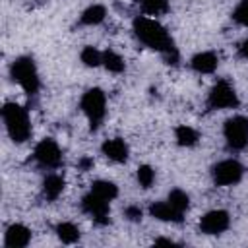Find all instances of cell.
<instances>
[{"mask_svg": "<svg viewBox=\"0 0 248 248\" xmlns=\"http://www.w3.org/2000/svg\"><path fill=\"white\" fill-rule=\"evenodd\" d=\"M132 29L134 35L149 48L161 52L167 60V64H176L178 62V50L174 46L172 37L169 35V31L153 17H145V16H138L132 21Z\"/></svg>", "mask_w": 248, "mask_h": 248, "instance_id": "6da1fadb", "label": "cell"}, {"mask_svg": "<svg viewBox=\"0 0 248 248\" xmlns=\"http://www.w3.org/2000/svg\"><path fill=\"white\" fill-rule=\"evenodd\" d=\"M2 120L6 126V132L10 136V140L14 143H23L31 138V122H29V114L27 108H23L21 105L8 101L2 107Z\"/></svg>", "mask_w": 248, "mask_h": 248, "instance_id": "7a4b0ae2", "label": "cell"}, {"mask_svg": "<svg viewBox=\"0 0 248 248\" xmlns=\"http://www.w3.org/2000/svg\"><path fill=\"white\" fill-rule=\"evenodd\" d=\"M10 76L29 97L37 95L41 81H39V72H37L35 60L31 56H17L10 66Z\"/></svg>", "mask_w": 248, "mask_h": 248, "instance_id": "3957f363", "label": "cell"}, {"mask_svg": "<svg viewBox=\"0 0 248 248\" xmlns=\"http://www.w3.org/2000/svg\"><path fill=\"white\" fill-rule=\"evenodd\" d=\"M83 114L87 116L89 120V128L95 132L99 130V126L103 124L105 120V114H107V97L103 93V89L99 87H91L83 93L81 97V103H79Z\"/></svg>", "mask_w": 248, "mask_h": 248, "instance_id": "277c9868", "label": "cell"}, {"mask_svg": "<svg viewBox=\"0 0 248 248\" xmlns=\"http://www.w3.org/2000/svg\"><path fill=\"white\" fill-rule=\"evenodd\" d=\"M223 136L231 151H242L248 145V118L242 114L227 118L223 126Z\"/></svg>", "mask_w": 248, "mask_h": 248, "instance_id": "5b68a950", "label": "cell"}, {"mask_svg": "<svg viewBox=\"0 0 248 248\" xmlns=\"http://www.w3.org/2000/svg\"><path fill=\"white\" fill-rule=\"evenodd\" d=\"M244 176V167L236 159H225L213 165L211 169V178L217 186H232L238 184Z\"/></svg>", "mask_w": 248, "mask_h": 248, "instance_id": "8992f818", "label": "cell"}, {"mask_svg": "<svg viewBox=\"0 0 248 248\" xmlns=\"http://www.w3.org/2000/svg\"><path fill=\"white\" fill-rule=\"evenodd\" d=\"M238 105H240V101H238L234 87L225 79H219L207 95L209 108H236Z\"/></svg>", "mask_w": 248, "mask_h": 248, "instance_id": "52a82bcc", "label": "cell"}, {"mask_svg": "<svg viewBox=\"0 0 248 248\" xmlns=\"http://www.w3.org/2000/svg\"><path fill=\"white\" fill-rule=\"evenodd\" d=\"M33 159L46 169H58L62 165V151L60 145L52 138H43L33 151Z\"/></svg>", "mask_w": 248, "mask_h": 248, "instance_id": "ba28073f", "label": "cell"}, {"mask_svg": "<svg viewBox=\"0 0 248 248\" xmlns=\"http://www.w3.org/2000/svg\"><path fill=\"white\" fill-rule=\"evenodd\" d=\"M81 209L97 223V225H107L108 223V215H110V205L108 200L97 196L95 192H89L81 198Z\"/></svg>", "mask_w": 248, "mask_h": 248, "instance_id": "9c48e42d", "label": "cell"}, {"mask_svg": "<svg viewBox=\"0 0 248 248\" xmlns=\"http://www.w3.org/2000/svg\"><path fill=\"white\" fill-rule=\"evenodd\" d=\"M231 217L225 209H211L200 219V231L203 234H221L229 229Z\"/></svg>", "mask_w": 248, "mask_h": 248, "instance_id": "30bf717a", "label": "cell"}, {"mask_svg": "<svg viewBox=\"0 0 248 248\" xmlns=\"http://www.w3.org/2000/svg\"><path fill=\"white\" fill-rule=\"evenodd\" d=\"M101 151H103V155L108 161H114V163H126L128 161V155H130V147H128V143L122 138L107 140L101 145Z\"/></svg>", "mask_w": 248, "mask_h": 248, "instance_id": "8fae6325", "label": "cell"}, {"mask_svg": "<svg viewBox=\"0 0 248 248\" xmlns=\"http://www.w3.org/2000/svg\"><path fill=\"white\" fill-rule=\"evenodd\" d=\"M31 242V231L21 225V223H14L6 229L4 234V244L8 248H25Z\"/></svg>", "mask_w": 248, "mask_h": 248, "instance_id": "7c38bea8", "label": "cell"}, {"mask_svg": "<svg viewBox=\"0 0 248 248\" xmlns=\"http://www.w3.org/2000/svg\"><path fill=\"white\" fill-rule=\"evenodd\" d=\"M219 66V58L215 52L211 50H203V52H198L190 58V68L198 74H213Z\"/></svg>", "mask_w": 248, "mask_h": 248, "instance_id": "4fadbf2b", "label": "cell"}, {"mask_svg": "<svg viewBox=\"0 0 248 248\" xmlns=\"http://www.w3.org/2000/svg\"><path fill=\"white\" fill-rule=\"evenodd\" d=\"M149 215L153 219L167 221V223H182V219H184V213L174 209L169 202H155V203H151L149 205Z\"/></svg>", "mask_w": 248, "mask_h": 248, "instance_id": "5bb4252c", "label": "cell"}, {"mask_svg": "<svg viewBox=\"0 0 248 248\" xmlns=\"http://www.w3.org/2000/svg\"><path fill=\"white\" fill-rule=\"evenodd\" d=\"M64 186H66L64 176H60L56 172L46 174L45 180H43V196H45V200H48V202L58 200L60 194L64 192Z\"/></svg>", "mask_w": 248, "mask_h": 248, "instance_id": "9a60e30c", "label": "cell"}, {"mask_svg": "<svg viewBox=\"0 0 248 248\" xmlns=\"http://www.w3.org/2000/svg\"><path fill=\"white\" fill-rule=\"evenodd\" d=\"M105 17H107L105 6H101V4H91L89 8H85V10L81 12L79 23H81V25H99V23L105 21Z\"/></svg>", "mask_w": 248, "mask_h": 248, "instance_id": "2e32d148", "label": "cell"}, {"mask_svg": "<svg viewBox=\"0 0 248 248\" xmlns=\"http://www.w3.org/2000/svg\"><path fill=\"white\" fill-rule=\"evenodd\" d=\"M174 140L180 147H194L200 140V134L192 128V126H186V124H180L176 126L174 130Z\"/></svg>", "mask_w": 248, "mask_h": 248, "instance_id": "e0dca14e", "label": "cell"}, {"mask_svg": "<svg viewBox=\"0 0 248 248\" xmlns=\"http://www.w3.org/2000/svg\"><path fill=\"white\" fill-rule=\"evenodd\" d=\"M56 236L64 244H74L79 240V229L70 221H62L56 225Z\"/></svg>", "mask_w": 248, "mask_h": 248, "instance_id": "ac0fdd59", "label": "cell"}, {"mask_svg": "<svg viewBox=\"0 0 248 248\" xmlns=\"http://www.w3.org/2000/svg\"><path fill=\"white\" fill-rule=\"evenodd\" d=\"M103 66H105L108 72H112V74H122V72L126 70L124 58H122L118 52L110 50V48L103 50Z\"/></svg>", "mask_w": 248, "mask_h": 248, "instance_id": "d6986e66", "label": "cell"}, {"mask_svg": "<svg viewBox=\"0 0 248 248\" xmlns=\"http://www.w3.org/2000/svg\"><path fill=\"white\" fill-rule=\"evenodd\" d=\"M91 192H95L97 196H101V198L110 202V200H114L118 196V186L114 182H110V180H95L91 184Z\"/></svg>", "mask_w": 248, "mask_h": 248, "instance_id": "ffe728a7", "label": "cell"}, {"mask_svg": "<svg viewBox=\"0 0 248 248\" xmlns=\"http://www.w3.org/2000/svg\"><path fill=\"white\" fill-rule=\"evenodd\" d=\"M140 8L147 16H163L169 12L167 0H140Z\"/></svg>", "mask_w": 248, "mask_h": 248, "instance_id": "44dd1931", "label": "cell"}, {"mask_svg": "<svg viewBox=\"0 0 248 248\" xmlns=\"http://www.w3.org/2000/svg\"><path fill=\"white\" fill-rule=\"evenodd\" d=\"M167 202L174 207V209H178L180 213H186L188 211V207H190V196L184 192V190H172L170 194H169V198H167Z\"/></svg>", "mask_w": 248, "mask_h": 248, "instance_id": "7402d4cb", "label": "cell"}, {"mask_svg": "<svg viewBox=\"0 0 248 248\" xmlns=\"http://www.w3.org/2000/svg\"><path fill=\"white\" fill-rule=\"evenodd\" d=\"M79 58H81V62H83L87 68H97V66L103 64V52L97 50L95 46H85V48L81 50Z\"/></svg>", "mask_w": 248, "mask_h": 248, "instance_id": "603a6c76", "label": "cell"}, {"mask_svg": "<svg viewBox=\"0 0 248 248\" xmlns=\"http://www.w3.org/2000/svg\"><path fill=\"white\" fill-rule=\"evenodd\" d=\"M136 176H138V182H140L141 188H151L153 182H155V170L149 165H140Z\"/></svg>", "mask_w": 248, "mask_h": 248, "instance_id": "cb8c5ba5", "label": "cell"}, {"mask_svg": "<svg viewBox=\"0 0 248 248\" xmlns=\"http://www.w3.org/2000/svg\"><path fill=\"white\" fill-rule=\"evenodd\" d=\"M232 21L238 25L248 27V0H240L232 10Z\"/></svg>", "mask_w": 248, "mask_h": 248, "instance_id": "d4e9b609", "label": "cell"}, {"mask_svg": "<svg viewBox=\"0 0 248 248\" xmlns=\"http://www.w3.org/2000/svg\"><path fill=\"white\" fill-rule=\"evenodd\" d=\"M124 215H126L130 221H141V209H140L138 205H130V207H126Z\"/></svg>", "mask_w": 248, "mask_h": 248, "instance_id": "484cf974", "label": "cell"}, {"mask_svg": "<svg viewBox=\"0 0 248 248\" xmlns=\"http://www.w3.org/2000/svg\"><path fill=\"white\" fill-rule=\"evenodd\" d=\"M78 167H79L81 170H89V169L93 167V159H91V157H81L79 163H78Z\"/></svg>", "mask_w": 248, "mask_h": 248, "instance_id": "4316f807", "label": "cell"}, {"mask_svg": "<svg viewBox=\"0 0 248 248\" xmlns=\"http://www.w3.org/2000/svg\"><path fill=\"white\" fill-rule=\"evenodd\" d=\"M238 54L248 60V39H244V41L238 45Z\"/></svg>", "mask_w": 248, "mask_h": 248, "instance_id": "83f0119b", "label": "cell"}, {"mask_svg": "<svg viewBox=\"0 0 248 248\" xmlns=\"http://www.w3.org/2000/svg\"><path fill=\"white\" fill-rule=\"evenodd\" d=\"M155 244H165V246H174V242H172V240H169V238H157V240H155Z\"/></svg>", "mask_w": 248, "mask_h": 248, "instance_id": "f1b7e54d", "label": "cell"}]
</instances>
